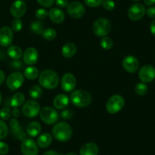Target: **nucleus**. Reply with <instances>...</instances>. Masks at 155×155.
Here are the masks:
<instances>
[{"label": "nucleus", "mask_w": 155, "mask_h": 155, "mask_svg": "<svg viewBox=\"0 0 155 155\" xmlns=\"http://www.w3.org/2000/svg\"><path fill=\"white\" fill-rule=\"evenodd\" d=\"M39 84L42 87L52 90L59 85V78L57 73L51 69H46L41 71L39 75Z\"/></svg>", "instance_id": "f257e3e1"}, {"label": "nucleus", "mask_w": 155, "mask_h": 155, "mask_svg": "<svg viewBox=\"0 0 155 155\" xmlns=\"http://www.w3.org/2000/svg\"><path fill=\"white\" fill-rule=\"evenodd\" d=\"M52 135L55 139L61 142L68 141L72 136L71 126L65 122H59L52 129Z\"/></svg>", "instance_id": "f03ea898"}, {"label": "nucleus", "mask_w": 155, "mask_h": 155, "mask_svg": "<svg viewBox=\"0 0 155 155\" xmlns=\"http://www.w3.org/2000/svg\"><path fill=\"white\" fill-rule=\"evenodd\" d=\"M71 104L77 107L83 108L91 104L92 101L91 95L85 90H76L70 96Z\"/></svg>", "instance_id": "7ed1b4c3"}, {"label": "nucleus", "mask_w": 155, "mask_h": 155, "mask_svg": "<svg viewBox=\"0 0 155 155\" xmlns=\"http://www.w3.org/2000/svg\"><path fill=\"white\" fill-rule=\"evenodd\" d=\"M112 25L110 21L105 18H99L93 24L92 30L94 34L100 37H104L108 35L111 31Z\"/></svg>", "instance_id": "20e7f679"}, {"label": "nucleus", "mask_w": 155, "mask_h": 155, "mask_svg": "<svg viewBox=\"0 0 155 155\" xmlns=\"http://www.w3.org/2000/svg\"><path fill=\"white\" fill-rule=\"evenodd\" d=\"M125 106V99L120 94H114L110 97L106 104V110L110 114L119 113Z\"/></svg>", "instance_id": "39448f33"}, {"label": "nucleus", "mask_w": 155, "mask_h": 155, "mask_svg": "<svg viewBox=\"0 0 155 155\" xmlns=\"http://www.w3.org/2000/svg\"><path fill=\"white\" fill-rule=\"evenodd\" d=\"M59 116V113L56 109L50 107H44L40 112L41 120L47 125H53L57 123Z\"/></svg>", "instance_id": "423d86ee"}, {"label": "nucleus", "mask_w": 155, "mask_h": 155, "mask_svg": "<svg viewBox=\"0 0 155 155\" xmlns=\"http://www.w3.org/2000/svg\"><path fill=\"white\" fill-rule=\"evenodd\" d=\"M41 106L34 100H29L24 103L21 111L24 116L28 118H34L41 112Z\"/></svg>", "instance_id": "0eeeda50"}, {"label": "nucleus", "mask_w": 155, "mask_h": 155, "mask_svg": "<svg viewBox=\"0 0 155 155\" xmlns=\"http://www.w3.org/2000/svg\"><path fill=\"white\" fill-rule=\"evenodd\" d=\"M25 81V76L19 71L10 74L6 78V85L10 91H14L20 88Z\"/></svg>", "instance_id": "6e6552de"}, {"label": "nucleus", "mask_w": 155, "mask_h": 155, "mask_svg": "<svg viewBox=\"0 0 155 155\" xmlns=\"http://www.w3.org/2000/svg\"><path fill=\"white\" fill-rule=\"evenodd\" d=\"M67 12L70 17L73 18H81L85 13V8L82 3L78 1H74L67 6Z\"/></svg>", "instance_id": "1a4fd4ad"}, {"label": "nucleus", "mask_w": 155, "mask_h": 155, "mask_svg": "<svg viewBox=\"0 0 155 155\" xmlns=\"http://www.w3.org/2000/svg\"><path fill=\"white\" fill-rule=\"evenodd\" d=\"M138 78L141 82L150 83L155 79V68L150 65H145L140 68Z\"/></svg>", "instance_id": "9d476101"}, {"label": "nucleus", "mask_w": 155, "mask_h": 155, "mask_svg": "<svg viewBox=\"0 0 155 155\" xmlns=\"http://www.w3.org/2000/svg\"><path fill=\"white\" fill-rule=\"evenodd\" d=\"M146 14V8L141 3H135L129 7L128 10V16L132 21H136L143 18Z\"/></svg>", "instance_id": "9b49d317"}, {"label": "nucleus", "mask_w": 155, "mask_h": 155, "mask_svg": "<svg viewBox=\"0 0 155 155\" xmlns=\"http://www.w3.org/2000/svg\"><path fill=\"white\" fill-rule=\"evenodd\" d=\"M21 151L23 155H37L39 153L38 145L32 138H28L22 141Z\"/></svg>", "instance_id": "f8f14e48"}, {"label": "nucleus", "mask_w": 155, "mask_h": 155, "mask_svg": "<svg viewBox=\"0 0 155 155\" xmlns=\"http://www.w3.org/2000/svg\"><path fill=\"white\" fill-rule=\"evenodd\" d=\"M61 87L65 92H71L74 90L77 84L76 78L71 73H65L61 79Z\"/></svg>", "instance_id": "ddd939ff"}, {"label": "nucleus", "mask_w": 155, "mask_h": 155, "mask_svg": "<svg viewBox=\"0 0 155 155\" xmlns=\"http://www.w3.org/2000/svg\"><path fill=\"white\" fill-rule=\"evenodd\" d=\"M13 41V31L8 26L0 28V46L9 47Z\"/></svg>", "instance_id": "4468645a"}, {"label": "nucleus", "mask_w": 155, "mask_h": 155, "mask_svg": "<svg viewBox=\"0 0 155 155\" xmlns=\"http://www.w3.org/2000/svg\"><path fill=\"white\" fill-rule=\"evenodd\" d=\"M27 11V5L23 0H16L10 7V13L15 18H21Z\"/></svg>", "instance_id": "2eb2a0df"}, {"label": "nucleus", "mask_w": 155, "mask_h": 155, "mask_svg": "<svg viewBox=\"0 0 155 155\" xmlns=\"http://www.w3.org/2000/svg\"><path fill=\"white\" fill-rule=\"evenodd\" d=\"M123 66L127 72L135 73L139 68V61L135 56L129 55L123 59Z\"/></svg>", "instance_id": "dca6fc26"}, {"label": "nucleus", "mask_w": 155, "mask_h": 155, "mask_svg": "<svg viewBox=\"0 0 155 155\" xmlns=\"http://www.w3.org/2000/svg\"><path fill=\"white\" fill-rule=\"evenodd\" d=\"M39 59L38 51L34 47H28L23 53V60L28 65H34Z\"/></svg>", "instance_id": "f3484780"}, {"label": "nucleus", "mask_w": 155, "mask_h": 155, "mask_svg": "<svg viewBox=\"0 0 155 155\" xmlns=\"http://www.w3.org/2000/svg\"><path fill=\"white\" fill-rule=\"evenodd\" d=\"M9 126L14 135H15L20 141H24L27 138V133L24 132V129L19 122L15 118L11 119L9 121Z\"/></svg>", "instance_id": "a211bd4d"}, {"label": "nucleus", "mask_w": 155, "mask_h": 155, "mask_svg": "<svg viewBox=\"0 0 155 155\" xmlns=\"http://www.w3.org/2000/svg\"><path fill=\"white\" fill-rule=\"evenodd\" d=\"M49 18L55 24H61L65 21V13L59 8H52L49 11Z\"/></svg>", "instance_id": "6ab92c4d"}, {"label": "nucleus", "mask_w": 155, "mask_h": 155, "mask_svg": "<svg viewBox=\"0 0 155 155\" xmlns=\"http://www.w3.org/2000/svg\"><path fill=\"white\" fill-rule=\"evenodd\" d=\"M99 147L97 144L94 142H88L81 146L79 150L80 155H97Z\"/></svg>", "instance_id": "aec40b11"}, {"label": "nucleus", "mask_w": 155, "mask_h": 155, "mask_svg": "<svg viewBox=\"0 0 155 155\" xmlns=\"http://www.w3.org/2000/svg\"><path fill=\"white\" fill-rule=\"evenodd\" d=\"M69 104V98L63 94L56 95L53 101V107L57 110H64L66 108Z\"/></svg>", "instance_id": "412c9836"}, {"label": "nucleus", "mask_w": 155, "mask_h": 155, "mask_svg": "<svg viewBox=\"0 0 155 155\" xmlns=\"http://www.w3.org/2000/svg\"><path fill=\"white\" fill-rule=\"evenodd\" d=\"M42 127L38 122L33 121L28 125L26 129L27 135H29L31 138H35L41 134Z\"/></svg>", "instance_id": "4be33fe9"}, {"label": "nucleus", "mask_w": 155, "mask_h": 155, "mask_svg": "<svg viewBox=\"0 0 155 155\" xmlns=\"http://www.w3.org/2000/svg\"><path fill=\"white\" fill-rule=\"evenodd\" d=\"M61 52H62V54L64 57L66 58V59H70L75 55L76 52H77V47L74 43H66L62 47Z\"/></svg>", "instance_id": "5701e85b"}, {"label": "nucleus", "mask_w": 155, "mask_h": 155, "mask_svg": "<svg viewBox=\"0 0 155 155\" xmlns=\"http://www.w3.org/2000/svg\"><path fill=\"white\" fill-rule=\"evenodd\" d=\"M53 141V135L48 132L41 134L37 139V144L38 147L41 148H47L51 144Z\"/></svg>", "instance_id": "b1692460"}, {"label": "nucleus", "mask_w": 155, "mask_h": 155, "mask_svg": "<svg viewBox=\"0 0 155 155\" xmlns=\"http://www.w3.org/2000/svg\"><path fill=\"white\" fill-rule=\"evenodd\" d=\"M23 51L18 46H10L7 50V54L11 59L18 60L23 56Z\"/></svg>", "instance_id": "393cba45"}, {"label": "nucleus", "mask_w": 155, "mask_h": 155, "mask_svg": "<svg viewBox=\"0 0 155 155\" xmlns=\"http://www.w3.org/2000/svg\"><path fill=\"white\" fill-rule=\"evenodd\" d=\"M25 95L22 93H21V92H18V93H15L12 97L10 104H11V106L13 108H15V107H18L23 105L24 103H25Z\"/></svg>", "instance_id": "a878e982"}, {"label": "nucleus", "mask_w": 155, "mask_h": 155, "mask_svg": "<svg viewBox=\"0 0 155 155\" xmlns=\"http://www.w3.org/2000/svg\"><path fill=\"white\" fill-rule=\"evenodd\" d=\"M40 75V71L37 68L34 66H28L24 71L25 78L29 80H34Z\"/></svg>", "instance_id": "bb28decb"}, {"label": "nucleus", "mask_w": 155, "mask_h": 155, "mask_svg": "<svg viewBox=\"0 0 155 155\" xmlns=\"http://www.w3.org/2000/svg\"><path fill=\"white\" fill-rule=\"evenodd\" d=\"M42 88L38 84H34V85L31 86L28 91L30 97L34 100L40 99L42 96Z\"/></svg>", "instance_id": "cd10ccee"}, {"label": "nucleus", "mask_w": 155, "mask_h": 155, "mask_svg": "<svg viewBox=\"0 0 155 155\" xmlns=\"http://www.w3.org/2000/svg\"><path fill=\"white\" fill-rule=\"evenodd\" d=\"M31 30L36 34L41 35L44 31L45 30L44 28V25L41 21H34L31 24Z\"/></svg>", "instance_id": "c85d7f7f"}, {"label": "nucleus", "mask_w": 155, "mask_h": 155, "mask_svg": "<svg viewBox=\"0 0 155 155\" xmlns=\"http://www.w3.org/2000/svg\"><path fill=\"white\" fill-rule=\"evenodd\" d=\"M41 35H42L43 38L45 39L46 41H52L56 37L57 33H56V30L55 29H53V28H49L44 30V32L42 33Z\"/></svg>", "instance_id": "c756f323"}, {"label": "nucleus", "mask_w": 155, "mask_h": 155, "mask_svg": "<svg viewBox=\"0 0 155 155\" xmlns=\"http://www.w3.org/2000/svg\"><path fill=\"white\" fill-rule=\"evenodd\" d=\"M100 45L102 47V49L106 50H109L113 47V41L112 40V38H110V37H101V40L100 41Z\"/></svg>", "instance_id": "7c9ffc66"}, {"label": "nucleus", "mask_w": 155, "mask_h": 155, "mask_svg": "<svg viewBox=\"0 0 155 155\" xmlns=\"http://www.w3.org/2000/svg\"><path fill=\"white\" fill-rule=\"evenodd\" d=\"M148 87L145 83L139 82L135 85V91L136 94L139 95V96H144L147 94Z\"/></svg>", "instance_id": "2f4dec72"}, {"label": "nucleus", "mask_w": 155, "mask_h": 155, "mask_svg": "<svg viewBox=\"0 0 155 155\" xmlns=\"http://www.w3.org/2000/svg\"><path fill=\"white\" fill-rule=\"evenodd\" d=\"M8 135V127L4 120H0V140L6 138Z\"/></svg>", "instance_id": "473e14b6"}, {"label": "nucleus", "mask_w": 155, "mask_h": 155, "mask_svg": "<svg viewBox=\"0 0 155 155\" xmlns=\"http://www.w3.org/2000/svg\"><path fill=\"white\" fill-rule=\"evenodd\" d=\"M35 16L39 20H44L49 16V12L45 8H38L36 10Z\"/></svg>", "instance_id": "72a5a7b5"}, {"label": "nucleus", "mask_w": 155, "mask_h": 155, "mask_svg": "<svg viewBox=\"0 0 155 155\" xmlns=\"http://www.w3.org/2000/svg\"><path fill=\"white\" fill-rule=\"evenodd\" d=\"M22 28H23V22L20 18H15V20H13L12 23V31L18 32V31H21Z\"/></svg>", "instance_id": "f704fd0d"}, {"label": "nucleus", "mask_w": 155, "mask_h": 155, "mask_svg": "<svg viewBox=\"0 0 155 155\" xmlns=\"http://www.w3.org/2000/svg\"><path fill=\"white\" fill-rule=\"evenodd\" d=\"M12 112L7 107H4V108L0 110V119L2 120H9L11 117Z\"/></svg>", "instance_id": "c9c22d12"}, {"label": "nucleus", "mask_w": 155, "mask_h": 155, "mask_svg": "<svg viewBox=\"0 0 155 155\" xmlns=\"http://www.w3.org/2000/svg\"><path fill=\"white\" fill-rule=\"evenodd\" d=\"M102 6L107 11H113L116 7V3L113 0H104Z\"/></svg>", "instance_id": "e433bc0d"}, {"label": "nucleus", "mask_w": 155, "mask_h": 155, "mask_svg": "<svg viewBox=\"0 0 155 155\" xmlns=\"http://www.w3.org/2000/svg\"><path fill=\"white\" fill-rule=\"evenodd\" d=\"M84 2L90 8H97L102 5L104 0H84Z\"/></svg>", "instance_id": "4c0bfd02"}, {"label": "nucleus", "mask_w": 155, "mask_h": 155, "mask_svg": "<svg viewBox=\"0 0 155 155\" xmlns=\"http://www.w3.org/2000/svg\"><path fill=\"white\" fill-rule=\"evenodd\" d=\"M37 2H38L39 5H41L44 8H50L54 3L55 0H37Z\"/></svg>", "instance_id": "58836bf2"}, {"label": "nucleus", "mask_w": 155, "mask_h": 155, "mask_svg": "<svg viewBox=\"0 0 155 155\" xmlns=\"http://www.w3.org/2000/svg\"><path fill=\"white\" fill-rule=\"evenodd\" d=\"M9 147L4 141H0V155H5L8 153Z\"/></svg>", "instance_id": "ea45409f"}, {"label": "nucleus", "mask_w": 155, "mask_h": 155, "mask_svg": "<svg viewBox=\"0 0 155 155\" xmlns=\"http://www.w3.org/2000/svg\"><path fill=\"white\" fill-rule=\"evenodd\" d=\"M60 116L63 120H69L72 117V113L70 110H65L61 113Z\"/></svg>", "instance_id": "a19ab883"}, {"label": "nucleus", "mask_w": 155, "mask_h": 155, "mask_svg": "<svg viewBox=\"0 0 155 155\" xmlns=\"http://www.w3.org/2000/svg\"><path fill=\"white\" fill-rule=\"evenodd\" d=\"M56 4L59 8H67L69 3L68 0H56Z\"/></svg>", "instance_id": "79ce46f5"}, {"label": "nucleus", "mask_w": 155, "mask_h": 155, "mask_svg": "<svg viewBox=\"0 0 155 155\" xmlns=\"http://www.w3.org/2000/svg\"><path fill=\"white\" fill-rule=\"evenodd\" d=\"M146 14L150 18H155V7H149L147 9H146Z\"/></svg>", "instance_id": "37998d69"}, {"label": "nucleus", "mask_w": 155, "mask_h": 155, "mask_svg": "<svg viewBox=\"0 0 155 155\" xmlns=\"http://www.w3.org/2000/svg\"><path fill=\"white\" fill-rule=\"evenodd\" d=\"M12 115L14 116L15 118H18V117H19L21 115V110H19L18 107L13 108V110H12Z\"/></svg>", "instance_id": "c03bdc74"}, {"label": "nucleus", "mask_w": 155, "mask_h": 155, "mask_svg": "<svg viewBox=\"0 0 155 155\" xmlns=\"http://www.w3.org/2000/svg\"><path fill=\"white\" fill-rule=\"evenodd\" d=\"M43 155H62V153H59V152L56 151V150H47V151L44 152Z\"/></svg>", "instance_id": "a18cd8bd"}, {"label": "nucleus", "mask_w": 155, "mask_h": 155, "mask_svg": "<svg viewBox=\"0 0 155 155\" xmlns=\"http://www.w3.org/2000/svg\"><path fill=\"white\" fill-rule=\"evenodd\" d=\"M5 80V73L3 72V71L0 70V85L4 83Z\"/></svg>", "instance_id": "49530a36"}, {"label": "nucleus", "mask_w": 155, "mask_h": 155, "mask_svg": "<svg viewBox=\"0 0 155 155\" xmlns=\"http://www.w3.org/2000/svg\"><path fill=\"white\" fill-rule=\"evenodd\" d=\"M150 33H151L153 36H155V19L151 22V24H150Z\"/></svg>", "instance_id": "de8ad7c7"}, {"label": "nucleus", "mask_w": 155, "mask_h": 155, "mask_svg": "<svg viewBox=\"0 0 155 155\" xmlns=\"http://www.w3.org/2000/svg\"><path fill=\"white\" fill-rule=\"evenodd\" d=\"M144 2L147 6H151L155 3V0H144Z\"/></svg>", "instance_id": "09e8293b"}, {"label": "nucleus", "mask_w": 155, "mask_h": 155, "mask_svg": "<svg viewBox=\"0 0 155 155\" xmlns=\"http://www.w3.org/2000/svg\"><path fill=\"white\" fill-rule=\"evenodd\" d=\"M65 155H78L76 153H74V152H69V153H66Z\"/></svg>", "instance_id": "8fccbe9b"}, {"label": "nucleus", "mask_w": 155, "mask_h": 155, "mask_svg": "<svg viewBox=\"0 0 155 155\" xmlns=\"http://www.w3.org/2000/svg\"><path fill=\"white\" fill-rule=\"evenodd\" d=\"M1 102H2V94L0 93V104H1Z\"/></svg>", "instance_id": "3c124183"}, {"label": "nucleus", "mask_w": 155, "mask_h": 155, "mask_svg": "<svg viewBox=\"0 0 155 155\" xmlns=\"http://www.w3.org/2000/svg\"><path fill=\"white\" fill-rule=\"evenodd\" d=\"M132 1H134V2H138V1H140V0H132Z\"/></svg>", "instance_id": "603ef678"}, {"label": "nucleus", "mask_w": 155, "mask_h": 155, "mask_svg": "<svg viewBox=\"0 0 155 155\" xmlns=\"http://www.w3.org/2000/svg\"><path fill=\"white\" fill-rule=\"evenodd\" d=\"M23 1H24V0H23Z\"/></svg>", "instance_id": "864d4df0"}]
</instances>
